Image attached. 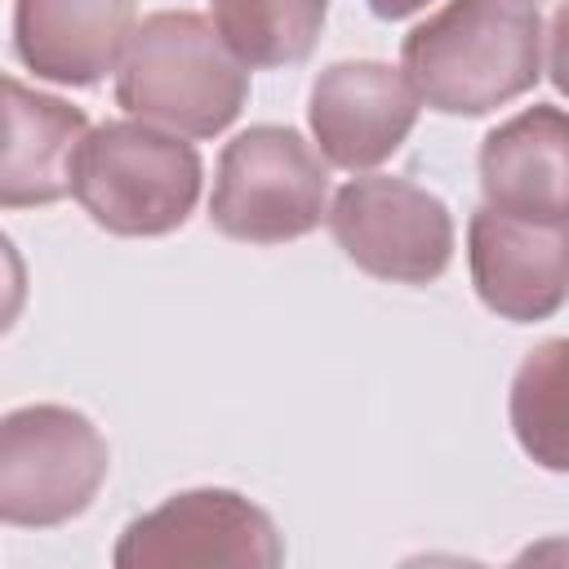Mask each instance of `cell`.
I'll list each match as a JSON object with an SVG mask.
<instances>
[{
  "instance_id": "cell-16",
  "label": "cell",
  "mask_w": 569,
  "mask_h": 569,
  "mask_svg": "<svg viewBox=\"0 0 569 569\" xmlns=\"http://www.w3.org/2000/svg\"><path fill=\"white\" fill-rule=\"evenodd\" d=\"M369 9H373V18H382V22H400V18H413L418 9H427L431 0H365Z\"/></svg>"
},
{
  "instance_id": "cell-6",
  "label": "cell",
  "mask_w": 569,
  "mask_h": 569,
  "mask_svg": "<svg viewBox=\"0 0 569 569\" xmlns=\"http://www.w3.org/2000/svg\"><path fill=\"white\" fill-rule=\"evenodd\" d=\"M329 231L360 271L391 284H431L453 258L445 200L396 173L342 182L329 204Z\"/></svg>"
},
{
  "instance_id": "cell-4",
  "label": "cell",
  "mask_w": 569,
  "mask_h": 569,
  "mask_svg": "<svg viewBox=\"0 0 569 569\" xmlns=\"http://www.w3.org/2000/svg\"><path fill=\"white\" fill-rule=\"evenodd\" d=\"M329 169L320 151L289 124H253L236 133L213 169L209 222L244 244L302 240L329 218Z\"/></svg>"
},
{
  "instance_id": "cell-15",
  "label": "cell",
  "mask_w": 569,
  "mask_h": 569,
  "mask_svg": "<svg viewBox=\"0 0 569 569\" xmlns=\"http://www.w3.org/2000/svg\"><path fill=\"white\" fill-rule=\"evenodd\" d=\"M547 76L569 98V0L556 9L551 31H547Z\"/></svg>"
},
{
  "instance_id": "cell-1",
  "label": "cell",
  "mask_w": 569,
  "mask_h": 569,
  "mask_svg": "<svg viewBox=\"0 0 569 569\" xmlns=\"http://www.w3.org/2000/svg\"><path fill=\"white\" fill-rule=\"evenodd\" d=\"M405 76L440 116H489L542 76V18L529 0H449L400 40Z\"/></svg>"
},
{
  "instance_id": "cell-11",
  "label": "cell",
  "mask_w": 569,
  "mask_h": 569,
  "mask_svg": "<svg viewBox=\"0 0 569 569\" xmlns=\"http://www.w3.org/2000/svg\"><path fill=\"white\" fill-rule=\"evenodd\" d=\"M133 0H13V53L36 80L89 89L129 49Z\"/></svg>"
},
{
  "instance_id": "cell-17",
  "label": "cell",
  "mask_w": 569,
  "mask_h": 569,
  "mask_svg": "<svg viewBox=\"0 0 569 569\" xmlns=\"http://www.w3.org/2000/svg\"><path fill=\"white\" fill-rule=\"evenodd\" d=\"M529 4H538V0H529Z\"/></svg>"
},
{
  "instance_id": "cell-5",
  "label": "cell",
  "mask_w": 569,
  "mask_h": 569,
  "mask_svg": "<svg viewBox=\"0 0 569 569\" xmlns=\"http://www.w3.org/2000/svg\"><path fill=\"white\" fill-rule=\"evenodd\" d=\"M111 467L102 431L67 405H22L0 422V520L53 529L80 516Z\"/></svg>"
},
{
  "instance_id": "cell-8",
  "label": "cell",
  "mask_w": 569,
  "mask_h": 569,
  "mask_svg": "<svg viewBox=\"0 0 569 569\" xmlns=\"http://www.w3.org/2000/svg\"><path fill=\"white\" fill-rule=\"evenodd\" d=\"M467 267L498 320H547L569 302V222H533L485 204L467 222Z\"/></svg>"
},
{
  "instance_id": "cell-7",
  "label": "cell",
  "mask_w": 569,
  "mask_h": 569,
  "mask_svg": "<svg viewBox=\"0 0 569 569\" xmlns=\"http://www.w3.org/2000/svg\"><path fill=\"white\" fill-rule=\"evenodd\" d=\"M120 569L160 565H227V569H276L284 542L276 520L236 489H182L156 511L129 520L111 551Z\"/></svg>"
},
{
  "instance_id": "cell-10",
  "label": "cell",
  "mask_w": 569,
  "mask_h": 569,
  "mask_svg": "<svg viewBox=\"0 0 569 569\" xmlns=\"http://www.w3.org/2000/svg\"><path fill=\"white\" fill-rule=\"evenodd\" d=\"M480 191L489 209L569 222V111L533 102L480 142Z\"/></svg>"
},
{
  "instance_id": "cell-12",
  "label": "cell",
  "mask_w": 569,
  "mask_h": 569,
  "mask_svg": "<svg viewBox=\"0 0 569 569\" xmlns=\"http://www.w3.org/2000/svg\"><path fill=\"white\" fill-rule=\"evenodd\" d=\"M4 169H0V204H53L71 191L76 151L89 133L80 107L27 89L18 76H4Z\"/></svg>"
},
{
  "instance_id": "cell-9",
  "label": "cell",
  "mask_w": 569,
  "mask_h": 569,
  "mask_svg": "<svg viewBox=\"0 0 569 569\" xmlns=\"http://www.w3.org/2000/svg\"><path fill=\"white\" fill-rule=\"evenodd\" d=\"M418 102L422 98L400 67L356 58L333 62L316 76L307 120L320 142V156L338 169L360 173L400 151V142L418 124Z\"/></svg>"
},
{
  "instance_id": "cell-3",
  "label": "cell",
  "mask_w": 569,
  "mask_h": 569,
  "mask_svg": "<svg viewBox=\"0 0 569 569\" xmlns=\"http://www.w3.org/2000/svg\"><path fill=\"white\" fill-rule=\"evenodd\" d=\"M200 151L147 120H102L84 133L71 196L111 236H169L200 200Z\"/></svg>"
},
{
  "instance_id": "cell-13",
  "label": "cell",
  "mask_w": 569,
  "mask_h": 569,
  "mask_svg": "<svg viewBox=\"0 0 569 569\" xmlns=\"http://www.w3.org/2000/svg\"><path fill=\"white\" fill-rule=\"evenodd\" d=\"M516 445L542 471H569V338L538 342L511 378Z\"/></svg>"
},
{
  "instance_id": "cell-14",
  "label": "cell",
  "mask_w": 569,
  "mask_h": 569,
  "mask_svg": "<svg viewBox=\"0 0 569 569\" xmlns=\"http://www.w3.org/2000/svg\"><path fill=\"white\" fill-rule=\"evenodd\" d=\"M222 44L249 67H293L311 58L329 0H209Z\"/></svg>"
},
{
  "instance_id": "cell-2",
  "label": "cell",
  "mask_w": 569,
  "mask_h": 569,
  "mask_svg": "<svg viewBox=\"0 0 569 569\" xmlns=\"http://www.w3.org/2000/svg\"><path fill=\"white\" fill-rule=\"evenodd\" d=\"M249 98V67L222 44L218 27L191 9L147 13L116 71V102L147 124L182 138L222 133Z\"/></svg>"
}]
</instances>
